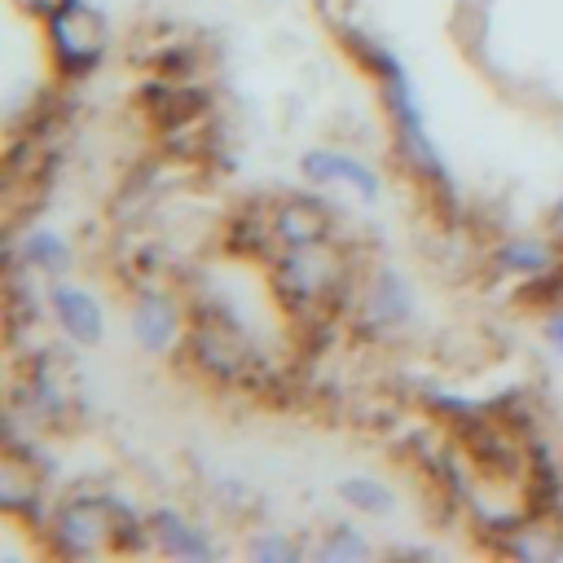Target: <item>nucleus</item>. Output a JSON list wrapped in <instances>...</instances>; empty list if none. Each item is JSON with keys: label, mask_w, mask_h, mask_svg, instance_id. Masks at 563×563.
<instances>
[{"label": "nucleus", "mask_w": 563, "mask_h": 563, "mask_svg": "<svg viewBox=\"0 0 563 563\" xmlns=\"http://www.w3.org/2000/svg\"><path fill=\"white\" fill-rule=\"evenodd\" d=\"M545 334H550V343H554V347H563V312H559V317H550Z\"/></svg>", "instance_id": "14"}, {"label": "nucleus", "mask_w": 563, "mask_h": 563, "mask_svg": "<svg viewBox=\"0 0 563 563\" xmlns=\"http://www.w3.org/2000/svg\"><path fill=\"white\" fill-rule=\"evenodd\" d=\"M154 523H158L154 532H158L163 550H172V554H185V559H207V554H211V541H202V537H198V528H189L180 515L163 510Z\"/></svg>", "instance_id": "7"}, {"label": "nucleus", "mask_w": 563, "mask_h": 563, "mask_svg": "<svg viewBox=\"0 0 563 563\" xmlns=\"http://www.w3.org/2000/svg\"><path fill=\"white\" fill-rule=\"evenodd\" d=\"M57 550L62 554H97L119 537V506L97 497H75L57 510Z\"/></svg>", "instance_id": "1"}, {"label": "nucleus", "mask_w": 563, "mask_h": 563, "mask_svg": "<svg viewBox=\"0 0 563 563\" xmlns=\"http://www.w3.org/2000/svg\"><path fill=\"white\" fill-rule=\"evenodd\" d=\"M53 308H57V321L66 325L70 339H79V343H97L101 339V312H97L88 290L62 282V286H53Z\"/></svg>", "instance_id": "4"}, {"label": "nucleus", "mask_w": 563, "mask_h": 563, "mask_svg": "<svg viewBox=\"0 0 563 563\" xmlns=\"http://www.w3.org/2000/svg\"><path fill=\"white\" fill-rule=\"evenodd\" d=\"M255 554H260V559H295V550H290L286 541H260Z\"/></svg>", "instance_id": "13"}, {"label": "nucleus", "mask_w": 563, "mask_h": 563, "mask_svg": "<svg viewBox=\"0 0 563 563\" xmlns=\"http://www.w3.org/2000/svg\"><path fill=\"white\" fill-rule=\"evenodd\" d=\"M339 493H343V501H352V506H361L369 515H387L391 510V493L383 484H374V479H343Z\"/></svg>", "instance_id": "9"}, {"label": "nucleus", "mask_w": 563, "mask_h": 563, "mask_svg": "<svg viewBox=\"0 0 563 563\" xmlns=\"http://www.w3.org/2000/svg\"><path fill=\"white\" fill-rule=\"evenodd\" d=\"M132 330H136V339L145 343V347H167L172 343V334H176V317H172V308L163 303V299H145L141 308H136V321H132Z\"/></svg>", "instance_id": "8"}, {"label": "nucleus", "mask_w": 563, "mask_h": 563, "mask_svg": "<svg viewBox=\"0 0 563 563\" xmlns=\"http://www.w3.org/2000/svg\"><path fill=\"white\" fill-rule=\"evenodd\" d=\"M194 352H198V361H202L216 378H251V347H246L233 330H224V325L198 321V330H194Z\"/></svg>", "instance_id": "3"}, {"label": "nucleus", "mask_w": 563, "mask_h": 563, "mask_svg": "<svg viewBox=\"0 0 563 563\" xmlns=\"http://www.w3.org/2000/svg\"><path fill=\"white\" fill-rule=\"evenodd\" d=\"M48 31L66 70H88L101 57V18L84 0H57V9L48 13Z\"/></svg>", "instance_id": "2"}, {"label": "nucleus", "mask_w": 563, "mask_h": 563, "mask_svg": "<svg viewBox=\"0 0 563 563\" xmlns=\"http://www.w3.org/2000/svg\"><path fill=\"white\" fill-rule=\"evenodd\" d=\"M303 172H308L312 180H347V185H356L365 198H378V180H374V172L361 167V163L347 158V154L312 150V154H303Z\"/></svg>", "instance_id": "5"}, {"label": "nucleus", "mask_w": 563, "mask_h": 563, "mask_svg": "<svg viewBox=\"0 0 563 563\" xmlns=\"http://www.w3.org/2000/svg\"><path fill=\"white\" fill-rule=\"evenodd\" d=\"M501 264H510V268H519V273H541V268L550 264V251H545L541 242H510V246L501 251Z\"/></svg>", "instance_id": "11"}, {"label": "nucleus", "mask_w": 563, "mask_h": 563, "mask_svg": "<svg viewBox=\"0 0 563 563\" xmlns=\"http://www.w3.org/2000/svg\"><path fill=\"white\" fill-rule=\"evenodd\" d=\"M321 554H325V559H352V554L361 559V554H365V541H361V537H352V528H334V537L325 541V550H321Z\"/></svg>", "instance_id": "12"}, {"label": "nucleus", "mask_w": 563, "mask_h": 563, "mask_svg": "<svg viewBox=\"0 0 563 563\" xmlns=\"http://www.w3.org/2000/svg\"><path fill=\"white\" fill-rule=\"evenodd\" d=\"M26 260L40 264V268H48V273H62V268L70 264V251L62 246V238H53V233H35V238L26 242Z\"/></svg>", "instance_id": "10"}, {"label": "nucleus", "mask_w": 563, "mask_h": 563, "mask_svg": "<svg viewBox=\"0 0 563 563\" xmlns=\"http://www.w3.org/2000/svg\"><path fill=\"white\" fill-rule=\"evenodd\" d=\"M325 207L317 202H286L277 207V242L295 246V242H321L325 238Z\"/></svg>", "instance_id": "6"}]
</instances>
